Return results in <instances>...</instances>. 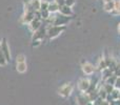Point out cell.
<instances>
[{"label": "cell", "mask_w": 120, "mask_h": 105, "mask_svg": "<svg viewBox=\"0 0 120 105\" xmlns=\"http://www.w3.org/2000/svg\"><path fill=\"white\" fill-rule=\"evenodd\" d=\"M76 102H77V105H85L90 101L87 99L86 94H83V95H80L76 98Z\"/></svg>", "instance_id": "6"}, {"label": "cell", "mask_w": 120, "mask_h": 105, "mask_svg": "<svg viewBox=\"0 0 120 105\" xmlns=\"http://www.w3.org/2000/svg\"><path fill=\"white\" fill-rule=\"evenodd\" d=\"M112 1H115V0H103L104 3H106V2H112Z\"/></svg>", "instance_id": "24"}, {"label": "cell", "mask_w": 120, "mask_h": 105, "mask_svg": "<svg viewBox=\"0 0 120 105\" xmlns=\"http://www.w3.org/2000/svg\"><path fill=\"white\" fill-rule=\"evenodd\" d=\"M1 52L2 54L4 55V58L6 60H10V53H8V43H6L5 40H3L1 44Z\"/></svg>", "instance_id": "7"}, {"label": "cell", "mask_w": 120, "mask_h": 105, "mask_svg": "<svg viewBox=\"0 0 120 105\" xmlns=\"http://www.w3.org/2000/svg\"><path fill=\"white\" fill-rule=\"evenodd\" d=\"M103 10L105 11V12L113 13L115 11V1L106 2V3H104L103 4Z\"/></svg>", "instance_id": "8"}, {"label": "cell", "mask_w": 120, "mask_h": 105, "mask_svg": "<svg viewBox=\"0 0 120 105\" xmlns=\"http://www.w3.org/2000/svg\"><path fill=\"white\" fill-rule=\"evenodd\" d=\"M49 7V2L48 1H43L40 2V10L41 11H46Z\"/></svg>", "instance_id": "18"}, {"label": "cell", "mask_w": 120, "mask_h": 105, "mask_svg": "<svg viewBox=\"0 0 120 105\" xmlns=\"http://www.w3.org/2000/svg\"><path fill=\"white\" fill-rule=\"evenodd\" d=\"M73 89H74V86L72 83H65L58 89V94L62 98H68L73 93Z\"/></svg>", "instance_id": "1"}, {"label": "cell", "mask_w": 120, "mask_h": 105, "mask_svg": "<svg viewBox=\"0 0 120 105\" xmlns=\"http://www.w3.org/2000/svg\"><path fill=\"white\" fill-rule=\"evenodd\" d=\"M81 68H82V72L85 75H93L95 72V66L92 63H89V62H83Z\"/></svg>", "instance_id": "4"}, {"label": "cell", "mask_w": 120, "mask_h": 105, "mask_svg": "<svg viewBox=\"0 0 120 105\" xmlns=\"http://www.w3.org/2000/svg\"><path fill=\"white\" fill-rule=\"evenodd\" d=\"M116 79H117V77L115 76V75H113V76H111L110 78L106 79L105 83H106V84H110V85H113V86H114L115 83H116Z\"/></svg>", "instance_id": "14"}, {"label": "cell", "mask_w": 120, "mask_h": 105, "mask_svg": "<svg viewBox=\"0 0 120 105\" xmlns=\"http://www.w3.org/2000/svg\"><path fill=\"white\" fill-rule=\"evenodd\" d=\"M102 87H103V89L106 91V94H108V95H110V94L112 93V91H114V88H115V87L113 86V85L106 84V83H104V85H103V86H102Z\"/></svg>", "instance_id": "15"}, {"label": "cell", "mask_w": 120, "mask_h": 105, "mask_svg": "<svg viewBox=\"0 0 120 105\" xmlns=\"http://www.w3.org/2000/svg\"><path fill=\"white\" fill-rule=\"evenodd\" d=\"M100 105H111V102L108 101V100H102Z\"/></svg>", "instance_id": "23"}, {"label": "cell", "mask_w": 120, "mask_h": 105, "mask_svg": "<svg viewBox=\"0 0 120 105\" xmlns=\"http://www.w3.org/2000/svg\"><path fill=\"white\" fill-rule=\"evenodd\" d=\"M90 87H91V81H90V79L82 78V79H80V80H79L78 88H79V91H80L81 93L86 94L87 91H89Z\"/></svg>", "instance_id": "2"}, {"label": "cell", "mask_w": 120, "mask_h": 105, "mask_svg": "<svg viewBox=\"0 0 120 105\" xmlns=\"http://www.w3.org/2000/svg\"><path fill=\"white\" fill-rule=\"evenodd\" d=\"M16 60H17V63H23V62H25V56L23 54H20V55L17 56Z\"/></svg>", "instance_id": "17"}, {"label": "cell", "mask_w": 120, "mask_h": 105, "mask_svg": "<svg viewBox=\"0 0 120 105\" xmlns=\"http://www.w3.org/2000/svg\"><path fill=\"white\" fill-rule=\"evenodd\" d=\"M75 3H76V0H65V5L70 6V7H72Z\"/></svg>", "instance_id": "20"}, {"label": "cell", "mask_w": 120, "mask_h": 105, "mask_svg": "<svg viewBox=\"0 0 120 105\" xmlns=\"http://www.w3.org/2000/svg\"><path fill=\"white\" fill-rule=\"evenodd\" d=\"M64 29H65V26H56V25H54V26L50 27L48 31L49 38H50V39H53V38L57 37V36L60 35L61 32H63Z\"/></svg>", "instance_id": "3"}, {"label": "cell", "mask_w": 120, "mask_h": 105, "mask_svg": "<svg viewBox=\"0 0 120 105\" xmlns=\"http://www.w3.org/2000/svg\"><path fill=\"white\" fill-rule=\"evenodd\" d=\"M40 27H41V23H40V21L38 20V19H34L31 22V29H33V31H37Z\"/></svg>", "instance_id": "11"}, {"label": "cell", "mask_w": 120, "mask_h": 105, "mask_svg": "<svg viewBox=\"0 0 120 105\" xmlns=\"http://www.w3.org/2000/svg\"><path fill=\"white\" fill-rule=\"evenodd\" d=\"M114 87L120 91V77H117V79H116V83H115Z\"/></svg>", "instance_id": "21"}, {"label": "cell", "mask_w": 120, "mask_h": 105, "mask_svg": "<svg viewBox=\"0 0 120 105\" xmlns=\"http://www.w3.org/2000/svg\"><path fill=\"white\" fill-rule=\"evenodd\" d=\"M112 14L120 15V0H117V1H115V11L112 13Z\"/></svg>", "instance_id": "16"}, {"label": "cell", "mask_w": 120, "mask_h": 105, "mask_svg": "<svg viewBox=\"0 0 120 105\" xmlns=\"http://www.w3.org/2000/svg\"><path fill=\"white\" fill-rule=\"evenodd\" d=\"M60 13H61L62 16H66V17H70L73 15V11H72V7H70V6L68 5H63L61 6V7L59 8Z\"/></svg>", "instance_id": "5"}, {"label": "cell", "mask_w": 120, "mask_h": 105, "mask_svg": "<svg viewBox=\"0 0 120 105\" xmlns=\"http://www.w3.org/2000/svg\"><path fill=\"white\" fill-rule=\"evenodd\" d=\"M85 105H94V103H93V102H87Z\"/></svg>", "instance_id": "25"}, {"label": "cell", "mask_w": 120, "mask_h": 105, "mask_svg": "<svg viewBox=\"0 0 120 105\" xmlns=\"http://www.w3.org/2000/svg\"><path fill=\"white\" fill-rule=\"evenodd\" d=\"M55 2H56V3L59 5V7L65 5V0H55Z\"/></svg>", "instance_id": "22"}, {"label": "cell", "mask_w": 120, "mask_h": 105, "mask_svg": "<svg viewBox=\"0 0 120 105\" xmlns=\"http://www.w3.org/2000/svg\"><path fill=\"white\" fill-rule=\"evenodd\" d=\"M101 75H102V79H104V81H105L108 78H110L111 76H113V75H114V72H113L112 70L108 67V68H105V69L101 70Z\"/></svg>", "instance_id": "10"}, {"label": "cell", "mask_w": 120, "mask_h": 105, "mask_svg": "<svg viewBox=\"0 0 120 105\" xmlns=\"http://www.w3.org/2000/svg\"><path fill=\"white\" fill-rule=\"evenodd\" d=\"M50 14L51 13L49 12L48 10L46 11H41V16H42V18H44V19H48L49 17H50Z\"/></svg>", "instance_id": "19"}, {"label": "cell", "mask_w": 120, "mask_h": 105, "mask_svg": "<svg viewBox=\"0 0 120 105\" xmlns=\"http://www.w3.org/2000/svg\"><path fill=\"white\" fill-rule=\"evenodd\" d=\"M108 68V65H106V62L104 60V58L102 57L101 59H99V62H98V69L99 70H103Z\"/></svg>", "instance_id": "13"}, {"label": "cell", "mask_w": 120, "mask_h": 105, "mask_svg": "<svg viewBox=\"0 0 120 105\" xmlns=\"http://www.w3.org/2000/svg\"><path fill=\"white\" fill-rule=\"evenodd\" d=\"M118 32H119V33H120V23H119V24H118Z\"/></svg>", "instance_id": "26"}, {"label": "cell", "mask_w": 120, "mask_h": 105, "mask_svg": "<svg viewBox=\"0 0 120 105\" xmlns=\"http://www.w3.org/2000/svg\"><path fill=\"white\" fill-rule=\"evenodd\" d=\"M59 5L56 3V2H52V3H49V7H48V11L50 13H57L59 11Z\"/></svg>", "instance_id": "9"}, {"label": "cell", "mask_w": 120, "mask_h": 105, "mask_svg": "<svg viewBox=\"0 0 120 105\" xmlns=\"http://www.w3.org/2000/svg\"><path fill=\"white\" fill-rule=\"evenodd\" d=\"M26 63L25 62H23V63H17V72H21V74H23V72H26Z\"/></svg>", "instance_id": "12"}]
</instances>
